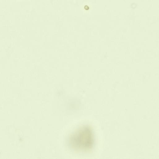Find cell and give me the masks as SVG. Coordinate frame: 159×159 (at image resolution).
<instances>
[{"instance_id":"obj_1","label":"cell","mask_w":159,"mask_h":159,"mask_svg":"<svg viewBox=\"0 0 159 159\" xmlns=\"http://www.w3.org/2000/svg\"><path fill=\"white\" fill-rule=\"evenodd\" d=\"M78 131L75 136L74 135L71 142H74L79 145L81 148L89 149L92 146L94 142V136L91 129L85 128Z\"/></svg>"}]
</instances>
